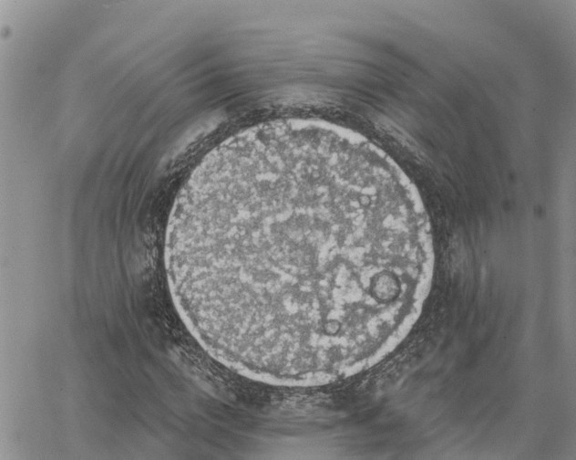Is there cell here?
I'll list each match as a JSON object with an SVG mask.
<instances>
[{
    "label": "cell",
    "mask_w": 576,
    "mask_h": 460,
    "mask_svg": "<svg viewBox=\"0 0 576 460\" xmlns=\"http://www.w3.org/2000/svg\"><path fill=\"white\" fill-rule=\"evenodd\" d=\"M164 261L177 311L214 360L306 387L367 370L405 340L434 248L417 188L386 152L287 119L204 156L172 205Z\"/></svg>",
    "instance_id": "1"
}]
</instances>
